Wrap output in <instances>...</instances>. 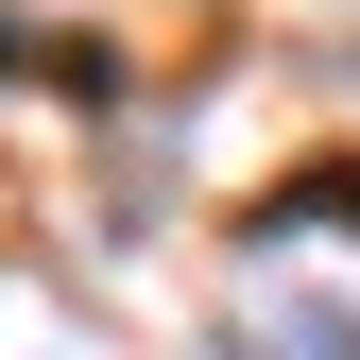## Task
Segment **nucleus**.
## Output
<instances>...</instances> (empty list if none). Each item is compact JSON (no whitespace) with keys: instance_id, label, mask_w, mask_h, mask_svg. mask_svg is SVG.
<instances>
[{"instance_id":"nucleus-1","label":"nucleus","mask_w":360,"mask_h":360,"mask_svg":"<svg viewBox=\"0 0 360 360\" xmlns=\"http://www.w3.org/2000/svg\"><path fill=\"white\" fill-rule=\"evenodd\" d=\"M240 343H257V360H360V326H343V309H309V292H257Z\"/></svg>"},{"instance_id":"nucleus-2","label":"nucleus","mask_w":360,"mask_h":360,"mask_svg":"<svg viewBox=\"0 0 360 360\" xmlns=\"http://www.w3.org/2000/svg\"><path fill=\"white\" fill-rule=\"evenodd\" d=\"M257 223H275V240H292V223H360V155H326V172H292V189L257 206Z\"/></svg>"},{"instance_id":"nucleus-3","label":"nucleus","mask_w":360,"mask_h":360,"mask_svg":"<svg viewBox=\"0 0 360 360\" xmlns=\"http://www.w3.org/2000/svg\"><path fill=\"white\" fill-rule=\"evenodd\" d=\"M0 69H18V86H103L86 34H18V18H0Z\"/></svg>"}]
</instances>
